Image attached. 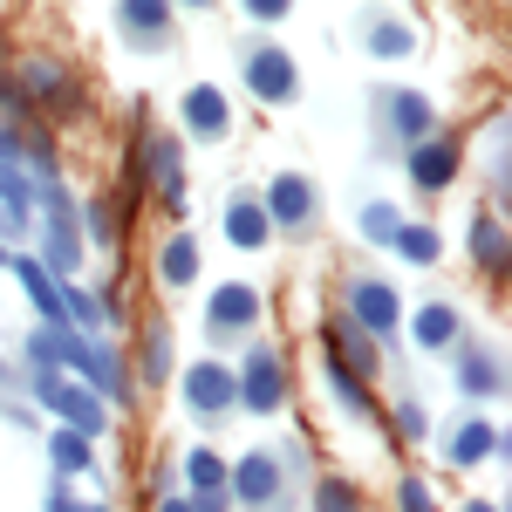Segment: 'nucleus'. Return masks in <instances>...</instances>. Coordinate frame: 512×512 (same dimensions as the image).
<instances>
[{
    "label": "nucleus",
    "instance_id": "obj_11",
    "mask_svg": "<svg viewBox=\"0 0 512 512\" xmlns=\"http://www.w3.org/2000/svg\"><path fill=\"white\" fill-rule=\"evenodd\" d=\"M376 103H383V123H390L396 144H410V151H417L424 137H437V103L424 96V89H383Z\"/></svg>",
    "mask_w": 512,
    "mask_h": 512
},
{
    "label": "nucleus",
    "instance_id": "obj_21",
    "mask_svg": "<svg viewBox=\"0 0 512 512\" xmlns=\"http://www.w3.org/2000/svg\"><path fill=\"white\" fill-rule=\"evenodd\" d=\"M410 335H417V349H458V335H465V321L451 301H424L417 315H410Z\"/></svg>",
    "mask_w": 512,
    "mask_h": 512
},
{
    "label": "nucleus",
    "instance_id": "obj_28",
    "mask_svg": "<svg viewBox=\"0 0 512 512\" xmlns=\"http://www.w3.org/2000/svg\"><path fill=\"white\" fill-rule=\"evenodd\" d=\"M390 246L403 253V260H410V267H437V253H444V239H437L431 226H417V219H403Z\"/></svg>",
    "mask_w": 512,
    "mask_h": 512
},
{
    "label": "nucleus",
    "instance_id": "obj_38",
    "mask_svg": "<svg viewBox=\"0 0 512 512\" xmlns=\"http://www.w3.org/2000/svg\"><path fill=\"white\" fill-rule=\"evenodd\" d=\"M294 14V0H246V21H260V28H274Z\"/></svg>",
    "mask_w": 512,
    "mask_h": 512
},
{
    "label": "nucleus",
    "instance_id": "obj_6",
    "mask_svg": "<svg viewBox=\"0 0 512 512\" xmlns=\"http://www.w3.org/2000/svg\"><path fill=\"white\" fill-rule=\"evenodd\" d=\"M260 315H267V301H260L253 280H219L212 301H205V328H212V335H253Z\"/></svg>",
    "mask_w": 512,
    "mask_h": 512
},
{
    "label": "nucleus",
    "instance_id": "obj_1",
    "mask_svg": "<svg viewBox=\"0 0 512 512\" xmlns=\"http://www.w3.org/2000/svg\"><path fill=\"white\" fill-rule=\"evenodd\" d=\"M62 376H76L82 390L96 396L103 410H117V403H137V383H130V369H123L117 342H103V335H76V328H62Z\"/></svg>",
    "mask_w": 512,
    "mask_h": 512
},
{
    "label": "nucleus",
    "instance_id": "obj_30",
    "mask_svg": "<svg viewBox=\"0 0 512 512\" xmlns=\"http://www.w3.org/2000/svg\"><path fill=\"white\" fill-rule=\"evenodd\" d=\"M321 369H328V390H335V403H342L349 417H369V383H362L355 369H342V362H328V355H321Z\"/></svg>",
    "mask_w": 512,
    "mask_h": 512
},
{
    "label": "nucleus",
    "instance_id": "obj_37",
    "mask_svg": "<svg viewBox=\"0 0 512 512\" xmlns=\"http://www.w3.org/2000/svg\"><path fill=\"white\" fill-rule=\"evenodd\" d=\"M396 506H403V512H437V499H431L424 478H403V485H396Z\"/></svg>",
    "mask_w": 512,
    "mask_h": 512
},
{
    "label": "nucleus",
    "instance_id": "obj_29",
    "mask_svg": "<svg viewBox=\"0 0 512 512\" xmlns=\"http://www.w3.org/2000/svg\"><path fill=\"white\" fill-rule=\"evenodd\" d=\"M369 55H376V62H403V55H410V48H417V35H410V21H369Z\"/></svg>",
    "mask_w": 512,
    "mask_h": 512
},
{
    "label": "nucleus",
    "instance_id": "obj_4",
    "mask_svg": "<svg viewBox=\"0 0 512 512\" xmlns=\"http://www.w3.org/2000/svg\"><path fill=\"white\" fill-rule=\"evenodd\" d=\"M233 383H239V410L274 417L280 403H287V362H280L267 342H253V349H246V362L233 369Z\"/></svg>",
    "mask_w": 512,
    "mask_h": 512
},
{
    "label": "nucleus",
    "instance_id": "obj_7",
    "mask_svg": "<svg viewBox=\"0 0 512 512\" xmlns=\"http://www.w3.org/2000/svg\"><path fill=\"white\" fill-rule=\"evenodd\" d=\"M178 390H185V410L192 417H226V410H239V383H233V369L226 362H192L185 376H178Z\"/></svg>",
    "mask_w": 512,
    "mask_h": 512
},
{
    "label": "nucleus",
    "instance_id": "obj_20",
    "mask_svg": "<svg viewBox=\"0 0 512 512\" xmlns=\"http://www.w3.org/2000/svg\"><path fill=\"white\" fill-rule=\"evenodd\" d=\"M465 246H472V260H478V267H485L492 280H506V274H512L506 219H499V212H478V219H472V239H465Z\"/></svg>",
    "mask_w": 512,
    "mask_h": 512
},
{
    "label": "nucleus",
    "instance_id": "obj_19",
    "mask_svg": "<svg viewBox=\"0 0 512 512\" xmlns=\"http://www.w3.org/2000/svg\"><path fill=\"white\" fill-rule=\"evenodd\" d=\"M21 96L28 103H48V110H69L76 103V82L62 62H21Z\"/></svg>",
    "mask_w": 512,
    "mask_h": 512
},
{
    "label": "nucleus",
    "instance_id": "obj_36",
    "mask_svg": "<svg viewBox=\"0 0 512 512\" xmlns=\"http://www.w3.org/2000/svg\"><path fill=\"white\" fill-rule=\"evenodd\" d=\"M424 431H431V417H424V403H417V396H396V437H403V444H417Z\"/></svg>",
    "mask_w": 512,
    "mask_h": 512
},
{
    "label": "nucleus",
    "instance_id": "obj_43",
    "mask_svg": "<svg viewBox=\"0 0 512 512\" xmlns=\"http://www.w3.org/2000/svg\"><path fill=\"white\" fill-rule=\"evenodd\" d=\"M0 376H7V362H0Z\"/></svg>",
    "mask_w": 512,
    "mask_h": 512
},
{
    "label": "nucleus",
    "instance_id": "obj_3",
    "mask_svg": "<svg viewBox=\"0 0 512 512\" xmlns=\"http://www.w3.org/2000/svg\"><path fill=\"white\" fill-rule=\"evenodd\" d=\"M35 403L62 424V431L89 437V444H96V437H110V410L82 390L76 376H62V369H41V376H35Z\"/></svg>",
    "mask_w": 512,
    "mask_h": 512
},
{
    "label": "nucleus",
    "instance_id": "obj_16",
    "mask_svg": "<svg viewBox=\"0 0 512 512\" xmlns=\"http://www.w3.org/2000/svg\"><path fill=\"white\" fill-rule=\"evenodd\" d=\"M144 178H158L171 212L185 205V151H178V137H144Z\"/></svg>",
    "mask_w": 512,
    "mask_h": 512
},
{
    "label": "nucleus",
    "instance_id": "obj_34",
    "mask_svg": "<svg viewBox=\"0 0 512 512\" xmlns=\"http://www.w3.org/2000/svg\"><path fill=\"white\" fill-rule=\"evenodd\" d=\"M315 512H362V492L349 478H321L315 485Z\"/></svg>",
    "mask_w": 512,
    "mask_h": 512
},
{
    "label": "nucleus",
    "instance_id": "obj_31",
    "mask_svg": "<svg viewBox=\"0 0 512 512\" xmlns=\"http://www.w3.org/2000/svg\"><path fill=\"white\" fill-rule=\"evenodd\" d=\"M396 226H403V212H396L390 198H369V205H362V219H355V233L369 239V246H390Z\"/></svg>",
    "mask_w": 512,
    "mask_h": 512
},
{
    "label": "nucleus",
    "instance_id": "obj_5",
    "mask_svg": "<svg viewBox=\"0 0 512 512\" xmlns=\"http://www.w3.org/2000/svg\"><path fill=\"white\" fill-rule=\"evenodd\" d=\"M349 321L369 335V342H390L396 328H403V301H396L390 280H349Z\"/></svg>",
    "mask_w": 512,
    "mask_h": 512
},
{
    "label": "nucleus",
    "instance_id": "obj_41",
    "mask_svg": "<svg viewBox=\"0 0 512 512\" xmlns=\"http://www.w3.org/2000/svg\"><path fill=\"white\" fill-rule=\"evenodd\" d=\"M465 512H506L499 499H465Z\"/></svg>",
    "mask_w": 512,
    "mask_h": 512
},
{
    "label": "nucleus",
    "instance_id": "obj_40",
    "mask_svg": "<svg viewBox=\"0 0 512 512\" xmlns=\"http://www.w3.org/2000/svg\"><path fill=\"white\" fill-rule=\"evenodd\" d=\"M151 512H192V499H158Z\"/></svg>",
    "mask_w": 512,
    "mask_h": 512
},
{
    "label": "nucleus",
    "instance_id": "obj_42",
    "mask_svg": "<svg viewBox=\"0 0 512 512\" xmlns=\"http://www.w3.org/2000/svg\"><path fill=\"white\" fill-rule=\"evenodd\" d=\"M7 260H14V253H7V246H0V267H7Z\"/></svg>",
    "mask_w": 512,
    "mask_h": 512
},
{
    "label": "nucleus",
    "instance_id": "obj_9",
    "mask_svg": "<svg viewBox=\"0 0 512 512\" xmlns=\"http://www.w3.org/2000/svg\"><path fill=\"white\" fill-rule=\"evenodd\" d=\"M246 89L260 96V103H294L301 96V69H294V55L287 48H274V41H260L253 55H246Z\"/></svg>",
    "mask_w": 512,
    "mask_h": 512
},
{
    "label": "nucleus",
    "instance_id": "obj_15",
    "mask_svg": "<svg viewBox=\"0 0 512 512\" xmlns=\"http://www.w3.org/2000/svg\"><path fill=\"white\" fill-rule=\"evenodd\" d=\"M499 451H506V431H499V424H485V417H472V424H458V431L444 437V458H451L458 472H472V465L499 458Z\"/></svg>",
    "mask_w": 512,
    "mask_h": 512
},
{
    "label": "nucleus",
    "instance_id": "obj_18",
    "mask_svg": "<svg viewBox=\"0 0 512 512\" xmlns=\"http://www.w3.org/2000/svg\"><path fill=\"white\" fill-rule=\"evenodd\" d=\"M226 239H233L239 253H260V246L274 239V226H267V212H260V198H253V192L226 198Z\"/></svg>",
    "mask_w": 512,
    "mask_h": 512
},
{
    "label": "nucleus",
    "instance_id": "obj_25",
    "mask_svg": "<svg viewBox=\"0 0 512 512\" xmlns=\"http://www.w3.org/2000/svg\"><path fill=\"white\" fill-rule=\"evenodd\" d=\"M158 280L164 287H192L198 280V239L192 233H171L158 246Z\"/></svg>",
    "mask_w": 512,
    "mask_h": 512
},
{
    "label": "nucleus",
    "instance_id": "obj_39",
    "mask_svg": "<svg viewBox=\"0 0 512 512\" xmlns=\"http://www.w3.org/2000/svg\"><path fill=\"white\" fill-rule=\"evenodd\" d=\"M48 512H110V506H89V499H76L69 485H55V492H48Z\"/></svg>",
    "mask_w": 512,
    "mask_h": 512
},
{
    "label": "nucleus",
    "instance_id": "obj_17",
    "mask_svg": "<svg viewBox=\"0 0 512 512\" xmlns=\"http://www.w3.org/2000/svg\"><path fill=\"white\" fill-rule=\"evenodd\" d=\"M321 342H328V362H342V369H355V376H362V383H369V369H376V342H369V335H362V328H355L349 315H335L328 321V335H321Z\"/></svg>",
    "mask_w": 512,
    "mask_h": 512
},
{
    "label": "nucleus",
    "instance_id": "obj_23",
    "mask_svg": "<svg viewBox=\"0 0 512 512\" xmlns=\"http://www.w3.org/2000/svg\"><path fill=\"white\" fill-rule=\"evenodd\" d=\"M117 28H123V41H164L171 35V7L164 0H123Z\"/></svg>",
    "mask_w": 512,
    "mask_h": 512
},
{
    "label": "nucleus",
    "instance_id": "obj_22",
    "mask_svg": "<svg viewBox=\"0 0 512 512\" xmlns=\"http://www.w3.org/2000/svg\"><path fill=\"white\" fill-rule=\"evenodd\" d=\"M506 390V362L492 349H465L458 355V396H499Z\"/></svg>",
    "mask_w": 512,
    "mask_h": 512
},
{
    "label": "nucleus",
    "instance_id": "obj_35",
    "mask_svg": "<svg viewBox=\"0 0 512 512\" xmlns=\"http://www.w3.org/2000/svg\"><path fill=\"white\" fill-rule=\"evenodd\" d=\"M28 369H62V328H35L28 335Z\"/></svg>",
    "mask_w": 512,
    "mask_h": 512
},
{
    "label": "nucleus",
    "instance_id": "obj_14",
    "mask_svg": "<svg viewBox=\"0 0 512 512\" xmlns=\"http://www.w3.org/2000/svg\"><path fill=\"white\" fill-rule=\"evenodd\" d=\"M178 117H185V130H192V137L219 144V137L233 130V103H226V89H212V82H192V89H185V103H178Z\"/></svg>",
    "mask_w": 512,
    "mask_h": 512
},
{
    "label": "nucleus",
    "instance_id": "obj_33",
    "mask_svg": "<svg viewBox=\"0 0 512 512\" xmlns=\"http://www.w3.org/2000/svg\"><path fill=\"white\" fill-rule=\"evenodd\" d=\"M137 369H144V383H164V376H171V335H164V328H144Z\"/></svg>",
    "mask_w": 512,
    "mask_h": 512
},
{
    "label": "nucleus",
    "instance_id": "obj_32",
    "mask_svg": "<svg viewBox=\"0 0 512 512\" xmlns=\"http://www.w3.org/2000/svg\"><path fill=\"white\" fill-rule=\"evenodd\" d=\"M82 226H89L82 239H96V246H117V239H123V205H110V198H89Z\"/></svg>",
    "mask_w": 512,
    "mask_h": 512
},
{
    "label": "nucleus",
    "instance_id": "obj_27",
    "mask_svg": "<svg viewBox=\"0 0 512 512\" xmlns=\"http://www.w3.org/2000/svg\"><path fill=\"white\" fill-rule=\"evenodd\" d=\"M0 212H7L14 226L35 219V178H28L21 164H0Z\"/></svg>",
    "mask_w": 512,
    "mask_h": 512
},
{
    "label": "nucleus",
    "instance_id": "obj_12",
    "mask_svg": "<svg viewBox=\"0 0 512 512\" xmlns=\"http://www.w3.org/2000/svg\"><path fill=\"white\" fill-rule=\"evenodd\" d=\"M458 171H465V144H458L451 130H437V137H424V144L410 151V185H417V192L458 185Z\"/></svg>",
    "mask_w": 512,
    "mask_h": 512
},
{
    "label": "nucleus",
    "instance_id": "obj_8",
    "mask_svg": "<svg viewBox=\"0 0 512 512\" xmlns=\"http://www.w3.org/2000/svg\"><path fill=\"white\" fill-rule=\"evenodd\" d=\"M226 499L233 506H274L280 499V458L274 451H239L233 465H226Z\"/></svg>",
    "mask_w": 512,
    "mask_h": 512
},
{
    "label": "nucleus",
    "instance_id": "obj_2",
    "mask_svg": "<svg viewBox=\"0 0 512 512\" xmlns=\"http://www.w3.org/2000/svg\"><path fill=\"white\" fill-rule=\"evenodd\" d=\"M35 205L48 212V219H41V253H35V260L55 280H76V267H82V219H76L69 185H62V178H55V185H41Z\"/></svg>",
    "mask_w": 512,
    "mask_h": 512
},
{
    "label": "nucleus",
    "instance_id": "obj_10",
    "mask_svg": "<svg viewBox=\"0 0 512 512\" xmlns=\"http://www.w3.org/2000/svg\"><path fill=\"white\" fill-rule=\"evenodd\" d=\"M260 212H267L274 233H301V226L315 219V185H308L301 171H274L267 192H260Z\"/></svg>",
    "mask_w": 512,
    "mask_h": 512
},
{
    "label": "nucleus",
    "instance_id": "obj_24",
    "mask_svg": "<svg viewBox=\"0 0 512 512\" xmlns=\"http://www.w3.org/2000/svg\"><path fill=\"white\" fill-rule=\"evenodd\" d=\"M48 465H55V478H76V472H96V444L76 431H48Z\"/></svg>",
    "mask_w": 512,
    "mask_h": 512
},
{
    "label": "nucleus",
    "instance_id": "obj_13",
    "mask_svg": "<svg viewBox=\"0 0 512 512\" xmlns=\"http://www.w3.org/2000/svg\"><path fill=\"white\" fill-rule=\"evenodd\" d=\"M14 267V280H21V294H28V308L41 315V328H69V308H62V280L41 267L35 253H14L7 260Z\"/></svg>",
    "mask_w": 512,
    "mask_h": 512
},
{
    "label": "nucleus",
    "instance_id": "obj_26",
    "mask_svg": "<svg viewBox=\"0 0 512 512\" xmlns=\"http://www.w3.org/2000/svg\"><path fill=\"white\" fill-rule=\"evenodd\" d=\"M185 485H192V499H226V458L219 451H185Z\"/></svg>",
    "mask_w": 512,
    "mask_h": 512
}]
</instances>
